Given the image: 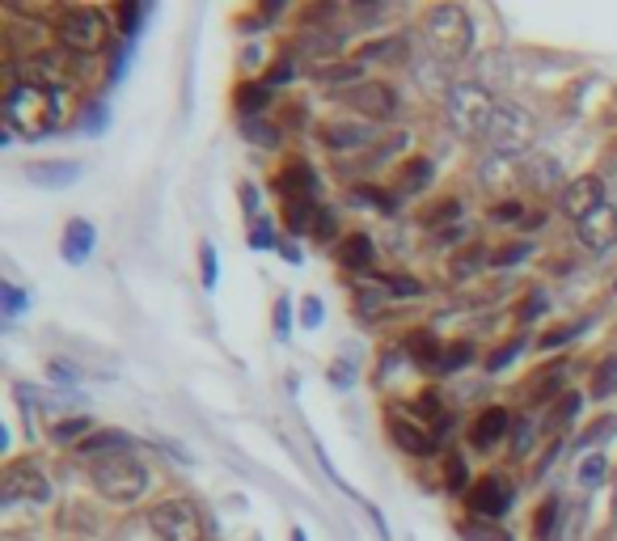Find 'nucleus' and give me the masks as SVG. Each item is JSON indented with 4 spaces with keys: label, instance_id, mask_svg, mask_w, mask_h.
I'll use <instances>...</instances> for the list:
<instances>
[{
    "label": "nucleus",
    "instance_id": "f257e3e1",
    "mask_svg": "<svg viewBox=\"0 0 617 541\" xmlns=\"http://www.w3.org/2000/svg\"><path fill=\"white\" fill-rule=\"evenodd\" d=\"M68 111H73L68 89H39L30 80H13L4 89V127L26 140H39L47 131L64 127Z\"/></svg>",
    "mask_w": 617,
    "mask_h": 541
},
{
    "label": "nucleus",
    "instance_id": "f03ea898",
    "mask_svg": "<svg viewBox=\"0 0 617 541\" xmlns=\"http://www.w3.org/2000/svg\"><path fill=\"white\" fill-rule=\"evenodd\" d=\"M89 478H93V491L102 495V500L111 503H140L149 495V487H153V469L140 462L136 453H111V457H98L93 469H89Z\"/></svg>",
    "mask_w": 617,
    "mask_h": 541
},
{
    "label": "nucleus",
    "instance_id": "7ed1b4c3",
    "mask_svg": "<svg viewBox=\"0 0 617 541\" xmlns=\"http://www.w3.org/2000/svg\"><path fill=\"white\" fill-rule=\"evenodd\" d=\"M495 111H500V102L478 80H457V85L444 89V115L453 123V131L465 140H487Z\"/></svg>",
    "mask_w": 617,
    "mask_h": 541
},
{
    "label": "nucleus",
    "instance_id": "20e7f679",
    "mask_svg": "<svg viewBox=\"0 0 617 541\" xmlns=\"http://www.w3.org/2000/svg\"><path fill=\"white\" fill-rule=\"evenodd\" d=\"M424 39L436 60H465L474 51V17L465 4H436L424 17Z\"/></svg>",
    "mask_w": 617,
    "mask_h": 541
},
{
    "label": "nucleus",
    "instance_id": "39448f33",
    "mask_svg": "<svg viewBox=\"0 0 617 541\" xmlns=\"http://www.w3.org/2000/svg\"><path fill=\"white\" fill-rule=\"evenodd\" d=\"M533 140H538L533 111L520 106V102H500V111L491 118V131H487L491 153L503 156V161H516V156L533 153Z\"/></svg>",
    "mask_w": 617,
    "mask_h": 541
},
{
    "label": "nucleus",
    "instance_id": "423d86ee",
    "mask_svg": "<svg viewBox=\"0 0 617 541\" xmlns=\"http://www.w3.org/2000/svg\"><path fill=\"white\" fill-rule=\"evenodd\" d=\"M144 520H149V533L156 541H203V516L187 495L153 503Z\"/></svg>",
    "mask_w": 617,
    "mask_h": 541
},
{
    "label": "nucleus",
    "instance_id": "0eeeda50",
    "mask_svg": "<svg viewBox=\"0 0 617 541\" xmlns=\"http://www.w3.org/2000/svg\"><path fill=\"white\" fill-rule=\"evenodd\" d=\"M55 42L60 51H73V55H93L106 47V17L98 9H64L55 17Z\"/></svg>",
    "mask_w": 617,
    "mask_h": 541
},
{
    "label": "nucleus",
    "instance_id": "6e6552de",
    "mask_svg": "<svg viewBox=\"0 0 617 541\" xmlns=\"http://www.w3.org/2000/svg\"><path fill=\"white\" fill-rule=\"evenodd\" d=\"M343 102L355 115L368 118V123H393L402 115V98H398V89L389 80H364V85H355V89L343 93Z\"/></svg>",
    "mask_w": 617,
    "mask_h": 541
},
{
    "label": "nucleus",
    "instance_id": "1a4fd4ad",
    "mask_svg": "<svg viewBox=\"0 0 617 541\" xmlns=\"http://www.w3.org/2000/svg\"><path fill=\"white\" fill-rule=\"evenodd\" d=\"M516 500V487H512V478H503V474H482L474 487H469V516H478V520H503L507 516V507Z\"/></svg>",
    "mask_w": 617,
    "mask_h": 541
},
{
    "label": "nucleus",
    "instance_id": "9d476101",
    "mask_svg": "<svg viewBox=\"0 0 617 541\" xmlns=\"http://www.w3.org/2000/svg\"><path fill=\"white\" fill-rule=\"evenodd\" d=\"M386 436L411 457H431L436 453V431L419 415H406L402 406H389L386 411Z\"/></svg>",
    "mask_w": 617,
    "mask_h": 541
},
{
    "label": "nucleus",
    "instance_id": "9b49d317",
    "mask_svg": "<svg viewBox=\"0 0 617 541\" xmlns=\"http://www.w3.org/2000/svg\"><path fill=\"white\" fill-rule=\"evenodd\" d=\"M601 207H605V183L596 174H579V178H571L558 191V212L567 221H576V225H583L588 216H596Z\"/></svg>",
    "mask_w": 617,
    "mask_h": 541
},
{
    "label": "nucleus",
    "instance_id": "f8f14e48",
    "mask_svg": "<svg viewBox=\"0 0 617 541\" xmlns=\"http://www.w3.org/2000/svg\"><path fill=\"white\" fill-rule=\"evenodd\" d=\"M51 478L35 462H13L4 469V503H47Z\"/></svg>",
    "mask_w": 617,
    "mask_h": 541
},
{
    "label": "nucleus",
    "instance_id": "ddd939ff",
    "mask_svg": "<svg viewBox=\"0 0 617 541\" xmlns=\"http://www.w3.org/2000/svg\"><path fill=\"white\" fill-rule=\"evenodd\" d=\"M512 431H516V415H512L507 406H487V411L469 424V444H474L478 453H491V449H500Z\"/></svg>",
    "mask_w": 617,
    "mask_h": 541
},
{
    "label": "nucleus",
    "instance_id": "4468645a",
    "mask_svg": "<svg viewBox=\"0 0 617 541\" xmlns=\"http://www.w3.org/2000/svg\"><path fill=\"white\" fill-rule=\"evenodd\" d=\"M576 241L588 250V254H609L617 246V207L614 203H605L596 216H588L583 225H576Z\"/></svg>",
    "mask_w": 617,
    "mask_h": 541
},
{
    "label": "nucleus",
    "instance_id": "2eb2a0df",
    "mask_svg": "<svg viewBox=\"0 0 617 541\" xmlns=\"http://www.w3.org/2000/svg\"><path fill=\"white\" fill-rule=\"evenodd\" d=\"M17 80H30L39 89H68V60H64V51H35L22 64Z\"/></svg>",
    "mask_w": 617,
    "mask_h": 541
},
{
    "label": "nucleus",
    "instance_id": "dca6fc26",
    "mask_svg": "<svg viewBox=\"0 0 617 541\" xmlns=\"http://www.w3.org/2000/svg\"><path fill=\"white\" fill-rule=\"evenodd\" d=\"M322 144L330 149V153H355V149H368L377 136H373V123H326L322 131Z\"/></svg>",
    "mask_w": 617,
    "mask_h": 541
},
{
    "label": "nucleus",
    "instance_id": "f3484780",
    "mask_svg": "<svg viewBox=\"0 0 617 541\" xmlns=\"http://www.w3.org/2000/svg\"><path fill=\"white\" fill-rule=\"evenodd\" d=\"M275 191L284 194V203L288 199H317V174H313V165L308 161H288L279 169V178H275Z\"/></svg>",
    "mask_w": 617,
    "mask_h": 541
},
{
    "label": "nucleus",
    "instance_id": "a211bd4d",
    "mask_svg": "<svg viewBox=\"0 0 617 541\" xmlns=\"http://www.w3.org/2000/svg\"><path fill=\"white\" fill-rule=\"evenodd\" d=\"M26 174H30V183H35V187L60 191V187H73V183L80 178V161H68V156H55V161H35Z\"/></svg>",
    "mask_w": 617,
    "mask_h": 541
},
{
    "label": "nucleus",
    "instance_id": "6ab92c4d",
    "mask_svg": "<svg viewBox=\"0 0 617 541\" xmlns=\"http://www.w3.org/2000/svg\"><path fill=\"white\" fill-rule=\"evenodd\" d=\"M373 263H377V241L368 232H348L339 241V267L343 270L364 275V270H373Z\"/></svg>",
    "mask_w": 617,
    "mask_h": 541
},
{
    "label": "nucleus",
    "instance_id": "aec40b11",
    "mask_svg": "<svg viewBox=\"0 0 617 541\" xmlns=\"http://www.w3.org/2000/svg\"><path fill=\"white\" fill-rule=\"evenodd\" d=\"M93 246H98V229H93L89 221H68V229H64V241H60V254H64V263H68V267H80V263H89Z\"/></svg>",
    "mask_w": 617,
    "mask_h": 541
},
{
    "label": "nucleus",
    "instance_id": "412c9836",
    "mask_svg": "<svg viewBox=\"0 0 617 541\" xmlns=\"http://www.w3.org/2000/svg\"><path fill=\"white\" fill-rule=\"evenodd\" d=\"M275 102V85L270 80H241L237 93H232V106L245 118H259Z\"/></svg>",
    "mask_w": 617,
    "mask_h": 541
},
{
    "label": "nucleus",
    "instance_id": "4be33fe9",
    "mask_svg": "<svg viewBox=\"0 0 617 541\" xmlns=\"http://www.w3.org/2000/svg\"><path fill=\"white\" fill-rule=\"evenodd\" d=\"M402 348H406V355L419 364V368H436L440 373V364H444V343L431 335V330H411L406 339H402Z\"/></svg>",
    "mask_w": 617,
    "mask_h": 541
},
{
    "label": "nucleus",
    "instance_id": "5701e85b",
    "mask_svg": "<svg viewBox=\"0 0 617 541\" xmlns=\"http://www.w3.org/2000/svg\"><path fill=\"white\" fill-rule=\"evenodd\" d=\"M525 183H529L533 191H563V187H567V183H563V165L545 153L525 161Z\"/></svg>",
    "mask_w": 617,
    "mask_h": 541
},
{
    "label": "nucleus",
    "instance_id": "b1692460",
    "mask_svg": "<svg viewBox=\"0 0 617 541\" xmlns=\"http://www.w3.org/2000/svg\"><path fill=\"white\" fill-rule=\"evenodd\" d=\"M317 221H322V203L317 199H288L284 203V225L288 232H297V237H313L317 232Z\"/></svg>",
    "mask_w": 617,
    "mask_h": 541
},
{
    "label": "nucleus",
    "instance_id": "393cba45",
    "mask_svg": "<svg viewBox=\"0 0 617 541\" xmlns=\"http://www.w3.org/2000/svg\"><path fill=\"white\" fill-rule=\"evenodd\" d=\"M431 174H436L431 156H411V161H402V169H398V191L402 194L427 191V187H431Z\"/></svg>",
    "mask_w": 617,
    "mask_h": 541
},
{
    "label": "nucleus",
    "instance_id": "a878e982",
    "mask_svg": "<svg viewBox=\"0 0 617 541\" xmlns=\"http://www.w3.org/2000/svg\"><path fill=\"white\" fill-rule=\"evenodd\" d=\"M127 444H131V436L106 427V431H89L77 444V453H85V457H111V453H127Z\"/></svg>",
    "mask_w": 617,
    "mask_h": 541
},
{
    "label": "nucleus",
    "instance_id": "bb28decb",
    "mask_svg": "<svg viewBox=\"0 0 617 541\" xmlns=\"http://www.w3.org/2000/svg\"><path fill=\"white\" fill-rule=\"evenodd\" d=\"M411 55V42L406 35H389V39H377L368 47H360V64H389V60H406Z\"/></svg>",
    "mask_w": 617,
    "mask_h": 541
},
{
    "label": "nucleus",
    "instance_id": "cd10ccee",
    "mask_svg": "<svg viewBox=\"0 0 617 541\" xmlns=\"http://www.w3.org/2000/svg\"><path fill=\"white\" fill-rule=\"evenodd\" d=\"M313 77L326 80V85H348V89H355V85H364V64H360V60H343V64H322V68H317Z\"/></svg>",
    "mask_w": 617,
    "mask_h": 541
},
{
    "label": "nucleus",
    "instance_id": "c85d7f7f",
    "mask_svg": "<svg viewBox=\"0 0 617 541\" xmlns=\"http://www.w3.org/2000/svg\"><path fill=\"white\" fill-rule=\"evenodd\" d=\"M576 478H579V487H583V491H601V487H605V478H609V457H605V453H588V457L579 462Z\"/></svg>",
    "mask_w": 617,
    "mask_h": 541
},
{
    "label": "nucleus",
    "instance_id": "c756f323",
    "mask_svg": "<svg viewBox=\"0 0 617 541\" xmlns=\"http://www.w3.org/2000/svg\"><path fill=\"white\" fill-rule=\"evenodd\" d=\"M487 263H491V254H487L482 246H474V241H469L462 254L449 263V270H453V279H474V275L487 267Z\"/></svg>",
    "mask_w": 617,
    "mask_h": 541
},
{
    "label": "nucleus",
    "instance_id": "7c9ffc66",
    "mask_svg": "<svg viewBox=\"0 0 617 541\" xmlns=\"http://www.w3.org/2000/svg\"><path fill=\"white\" fill-rule=\"evenodd\" d=\"M351 203H355V207H368V212H373V207H377V212H398V194H389V191H381V187H355V191H351Z\"/></svg>",
    "mask_w": 617,
    "mask_h": 541
},
{
    "label": "nucleus",
    "instance_id": "2f4dec72",
    "mask_svg": "<svg viewBox=\"0 0 617 541\" xmlns=\"http://www.w3.org/2000/svg\"><path fill=\"white\" fill-rule=\"evenodd\" d=\"M558 520H563V500H550L538 507V516H533V533H538V541H550L554 538V529H558Z\"/></svg>",
    "mask_w": 617,
    "mask_h": 541
},
{
    "label": "nucleus",
    "instance_id": "473e14b6",
    "mask_svg": "<svg viewBox=\"0 0 617 541\" xmlns=\"http://www.w3.org/2000/svg\"><path fill=\"white\" fill-rule=\"evenodd\" d=\"M563 386H567V368H563V364H554L550 373H538V381H533V402H550Z\"/></svg>",
    "mask_w": 617,
    "mask_h": 541
},
{
    "label": "nucleus",
    "instance_id": "72a5a7b5",
    "mask_svg": "<svg viewBox=\"0 0 617 541\" xmlns=\"http://www.w3.org/2000/svg\"><path fill=\"white\" fill-rule=\"evenodd\" d=\"M381 284H386L389 297H424V284H419L415 275H402V270H393V275H381Z\"/></svg>",
    "mask_w": 617,
    "mask_h": 541
},
{
    "label": "nucleus",
    "instance_id": "f704fd0d",
    "mask_svg": "<svg viewBox=\"0 0 617 541\" xmlns=\"http://www.w3.org/2000/svg\"><path fill=\"white\" fill-rule=\"evenodd\" d=\"M614 431H617V415H605V419H596V424L588 427V431H579V436H576V449H592V444L609 440Z\"/></svg>",
    "mask_w": 617,
    "mask_h": 541
},
{
    "label": "nucleus",
    "instance_id": "c9c22d12",
    "mask_svg": "<svg viewBox=\"0 0 617 541\" xmlns=\"http://www.w3.org/2000/svg\"><path fill=\"white\" fill-rule=\"evenodd\" d=\"M85 436H89V419H64V424L51 427V440H55V444H73V449H77Z\"/></svg>",
    "mask_w": 617,
    "mask_h": 541
},
{
    "label": "nucleus",
    "instance_id": "e433bc0d",
    "mask_svg": "<svg viewBox=\"0 0 617 541\" xmlns=\"http://www.w3.org/2000/svg\"><path fill=\"white\" fill-rule=\"evenodd\" d=\"M491 221H495V225H525V221H529V212H525V203H520V199H500V203L491 207Z\"/></svg>",
    "mask_w": 617,
    "mask_h": 541
},
{
    "label": "nucleus",
    "instance_id": "4c0bfd02",
    "mask_svg": "<svg viewBox=\"0 0 617 541\" xmlns=\"http://www.w3.org/2000/svg\"><path fill=\"white\" fill-rule=\"evenodd\" d=\"M533 254V241H516V246H503L491 254V267H516V263H525Z\"/></svg>",
    "mask_w": 617,
    "mask_h": 541
},
{
    "label": "nucleus",
    "instance_id": "58836bf2",
    "mask_svg": "<svg viewBox=\"0 0 617 541\" xmlns=\"http://www.w3.org/2000/svg\"><path fill=\"white\" fill-rule=\"evenodd\" d=\"M474 360V343L469 339H457L453 348L444 351V364H440V373H457V368H465Z\"/></svg>",
    "mask_w": 617,
    "mask_h": 541
},
{
    "label": "nucleus",
    "instance_id": "ea45409f",
    "mask_svg": "<svg viewBox=\"0 0 617 541\" xmlns=\"http://www.w3.org/2000/svg\"><path fill=\"white\" fill-rule=\"evenodd\" d=\"M241 131H245L254 144H263V149H275V144H279V127H267V123H259V118H245Z\"/></svg>",
    "mask_w": 617,
    "mask_h": 541
},
{
    "label": "nucleus",
    "instance_id": "a19ab883",
    "mask_svg": "<svg viewBox=\"0 0 617 541\" xmlns=\"http://www.w3.org/2000/svg\"><path fill=\"white\" fill-rule=\"evenodd\" d=\"M465 478H469V469H465L462 453H444V487H449V491H462Z\"/></svg>",
    "mask_w": 617,
    "mask_h": 541
},
{
    "label": "nucleus",
    "instance_id": "79ce46f5",
    "mask_svg": "<svg viewBox=\"0 0 617 541\" xmlns=\"http://www.w3.org/2000/svg\"><path fill=\"white\" fill-rule=\"evenodd\" d=\"M592 393H596V398H609V393H617V360H605V364L596 368Z\"/></svg>",
    "mask_w": 617,
    "mask_h": 541
},
{
    "label": "nucleus",
    "instance_id": "37998d69",
    "mask_svg": "<svg viewBox=\"0 0 617 541\" xmlns=\"http://www.w3.org/2000/svg\"><path fill=\"white\" fill-rule=\"evenodd\" d=\"M579 406H583V398H579V393H563V398H558V406H554V419H550V424L554 427L571 424V419L579 415Z\"/></svg>",
    "mask_w": 617,
    "mask_h": 541
},
{
    "label": "nucleus",
    "instance_id": "c03bdc74",
    "mask_svg": "<svg viewBox=\"0 0 617 541\" xmlns=\"http://www.w3.org/2000/svg\"><path fill=\"white\" fill-rule=\"evenodd\" d=\"M0 301H4L9 317H22V310H26V292L17 284H0Z\"/></svg>",
    "mask_w": 617,
    "mask_h": 541
},
{
    "label": "nucleus",
    "instance_id": "a18cd8bd",
    "mask_svg": "<svg viewBox=\"0 0 617 541\" xmlns=\"http://www.w3.org/2000/svg\"><path fill=\"white\" fill-rule=\"evenodd\" d=\"M140 17H144V9H140V4H118V22H123V35H127V39H136Z\"/></svg>",
    "mask_w": 617,
    "mask_h": 541
},
{
    "label": "nucleus",
    "instance_id": "49530a36",
    "mask_svg": "<svg viewBox=\"0 0 617 541\" xmlns=\"http://www.w3.org/2000/svg\"><path fill=\"white\" fill-rule=\"evenodd\" d=\"M520 348H525V339H512L507 348H500V351H495V355H491V360H487V368H491V373H500V368H507V364H512V360L520 355Z\"/></svg>",
    "mask_w": 617,
    "mask_h": 541
},
{
    "label": "nucleus",
    "instance_id": "de8ad7c7",
    "mask_svg": "<svg viewBox=\"0 0 617 541\" xmlns=\"http://www.w3.org/2000/svg\"><path fill=\"white\" fill-rule=\"evenodd\" d=\"M415 406H419V419H431V424H440V419H444V402H440L431 389H427Z\"/></svg>",
    "mask_w": 617,
    "mask_h": 541
},
{
    "label": "nucleus",
    "instance_id": "09e8293b",
    "mask_svg": "<svg viewBox=\"0 0 617 541\" xmlns=\"http://www.w3.org/2000/svg\"><path fill=\"white\" fill-rule=\"evenodd\" d=\"M250 246H254V250H275V246H279V237H275V229H270V225H254V232H250Z\"/></svg>",
    "mask_w": 617,
    "mask_h": 541
},
{
    "label": "nucleus",
    "instance_id": "8fccbe9b",
    "mask_svg": "<svg viewBox=\"0 0 617 541\" xmlns=\"http://www.w3.org/2000/svg\"><path fill=\"white\" fill-rule=\"evenodd\" d=\"M567 339H576V326H563V330H550V335H541V351L563 348Z\"/></svg>",
    "mask_w": 617,
    "mask_h": 541
},
{
    "label": "nucleus",
    "instance_id": "3c124183",
    "mask_svg": "<svg viewBox=\"0 0 617 541\" xmlns=\"http://www.w3.org/2000/svg\"><path fill=\"white\" fill-rule=\"evenodd\" d=\"M301 322H305V330H317V326H322V301H317V297H305Z\"/></svg>",
    "mask_w": 617,
    "mask_h": 541
},
{
    "label": "nucleus",
    "instance_id": "603ef678",
    "mask_svg": "<svg viewBox=\"0 0 617 541\" xmlns=\"http://www.w3.org/2000/svg\"><path fill=\"white\" fill-rule=\"evenodd\" d=\"M529 449H533V427L516 424V444H512V453H516V457H525Z\"/></svg>",
    "mask_w": 617,
    "mask_h": 541
},
{
    "label": "nucleus",
    "instance_id": "864d4df0",
    "mask_svg": "<svg viewBox=\"0 0 617 541\" xmlns=\"http://www.w3.org/2000/svg\"><path fill=\"white\" fill-rule=\"evenodd\" d=\"M351 373H355V368H351L348 360H343V364H339V360H335V364H330V386L348 389L351 381H355V377H351Z\"/></svg>",
    "mask_w": 617,
    "mask_h": 541
},
{
    "label": "nucleus",
    "instance_id": "5fc2aeb1",
    "mask_svg": "<svg viewBox=\"0 0 617 541\" xmlns=\"http://www.w3.org/2000/svg\"><path fill=\"white\" fill-rule=\"evenodd\" d=\"M203 288H216V250L203 246Z\"/></svg>",
    "mask_w": 617,
    "mask_h": 541
},
{
    "label": "nucleus",
    "instance_id": "6e6d98bb",
    "mask_svg": "<svg viewBox=\"0 0 617 541\" xmlns=\"http://www.w3.org/2000/svg\"><path fill=\"white\" fill-rule=\"evenodd\" d=\"M292 68H297V64H292V60H288V55H284V60H279V64H275V68H270V85H284V80H292L297 77V73H292Z\"/></svg>",
    "mask_w": 617,
    "mask_h": 541
},
{
    "label": "nucleus",
    "instance_id": "4d7b16f0",
    "mask_svg": "<svg viewBox=\"0 0 617 541\" xmlns=\"http://www.w3.org/2000/svg\"><path fill=\"white\" fill-rule=\"evenodd\" d=\"M313 237H322V241L335 237V207H322V221H317V232H313Z\"/></svg>",
    "mask_w": 617,
    "mask_h": 541
},
{
    "label": "nucleus",
    "instance_id": "13d9d810",
    "mask_svg": "<svg viewBox=\"0 0 617 541\" xmlns=\"http://www.w3.org/2000/svg\"><path fill=\"white\" fill-rule=\"evenodd\" d=\"M51 377H55V381H77V368H68V364L55 360V364H51Z\"/></svg>",
    "mask_w": 617,
    "mask_h": 541
},
{
    "label": "nucleus",
    "instance_id": "bf43d9fd",
    "mask_svg": "<svg viewBox=\"0 0 617 541\" xmlns=\"http://www.w3.org/2000/svg\"><path fill=\"white\" fill-rule=\"evenodd\" d=\"M275 322H279V335H288V322H292V313H288V297L279 301V310H275Z\"/></svg>",
    "mask_w": 617,
    "mask_h": 541
},
{
    "label": "nucleus",
    "instance_id": "052dcab7",
    "mask_svg": "<svg viewBox=\"0 0 617 541\" xmlns=\"http://www.w3.org/2000/svg\"><path fill=\"white\" fill-rule=\"evenodd\" d=\"M538 310H545V301H541V297H529V301H525V310H520V317H525V322H533Z\"/></svg>",
    "mask_w": 617,
    "mask_h": 541
},
{
    "label": "nucleus",
    "instance_id": "680f3d73",
    "mask_svg": "<svg viewBox=\"0 0 617 541\" xmlns=\"http://www.w3.org/2000/svg\"><path fill=\"white\" fill-rule=\"evenodd\" d=\"M609 525H614V538H617V487H614V512H609Z\"/></svg>",
    "mask_w": 617,
    "mask_h": 541
},
{
    "label": "nucleus",
    "instance_id": "e2e57ef3",
    "mask_svg": "<svg viewBox=\"0 0 617 541\" xmlns=\"http://www.w3.org/2000/svg\"><path fill=\"white\" fill-rule=\"evenodd\" d=\"M292 541H308V538H305V529H292Z\"/></svg>",
    "mask_w": 617,
    "mask_h": 541
},
{
    "label": "nucleus",
    "instance_id": "0e129e2a",
    "mask_svg": "<svg viewBox=\"0 0 617 541\" xmlns=\"http://www.w3.org/2000/svg\"><path fill=\"white\" fill-rule=\"evenodd\" d=\"M491 541H512V538H503V533H495V538H491Z\"/></svg>",
    "mask_w": 617,
    "mask_h": 541
},
{
    "label": "nucleus",
    "instance_id": "69168bd1",
    "mask_svg": "<svg viewBox=\"0 0 617 541\" xmlns=\"http://www.w3.org/2000/svg\"><path fill=\"white\" fill-rule=\"evenodd\" d=\"M614 297H617V275H614Z\"/></svg>",
    "mask_w": 617,
    "mask_h": 541
}]
</instances>
